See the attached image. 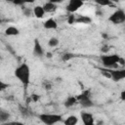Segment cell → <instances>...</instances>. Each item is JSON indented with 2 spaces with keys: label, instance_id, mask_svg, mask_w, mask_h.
<instances>
[{
  "label": "cell",
  "instance_id": "1",
  "mask_svg": "<svg viewBox=\"0 0 125 125\" xmlns=\"http://www.w3.org/2000/svg\"><path fill=\"white\" fill-rule=\"evenodd\" d=\"M16 78L26 88L30 82V68L27 63L22 62L18 65L14 71Z\"/></svg>",
  "mask_w": 125,
  "mask_h": 125
},
{
  "label": "cell",
  "instance_id": "2",
  "mask_svg": "<svg viewBox=\"0 0 125 125\" xmlns=\"http://www.w3.org/2000/svg\"><path fill=\"white\" fill-rule=\"evenodd\" d=\"M120 58L121 57L117 54H112V55L105 54V55L101 56V62L104 68L114 69V68H117Z\"/></svg>",
  "mask_w": 125,
  "mask_h": 125
},
{
  "label": "cell",
  "instance_id": "3",
  "mask_svg": "<svg viewBox=\"0 0 125 125\" xmlns=\"http://www.w3.org/2000/svg\"><path fill=\"white\" fill-rule=\"evenodd\" d=\"M101 70H103V73L105 76H107V78H110L114 82H119L125 79V68H103Z\"/></svg>",
  "mask_w": 125,
  "mask_h": 125
},
{
  "label": "cell",
  "instance_id": "4",
  "mask_svg": "<svg viewBox=\"0 0 125 125\" xmlns=\"http://www.w3.org/2000/svg\"><path fill=\"white\" fill-rule=\"evenodd\" d=\"M38 118L44 125H55L63 121L62 116L56 113H41L38 115Z\"/></svg>",
  "mask_w": 125,
  "mask_h": 125
},
{
  "label": "cell",
  "instance_id": "5",
  "mask_svg": "<svg viewBox=\"0 0 125 125\" xmlns=\"http://www.w3.org/2000/svg\"><path fill=\"white\" fill-rule=\"evenodd\" d=\"M76 98H77L78 104H79L83 108H89V107L94 106V102L92 101L91 96H90V90H85V91H83L82 93L78 94V95L76 96Z\"/></svg>",
  "mask_w": 125,
  "mask_h": 125
},
{
  "label": "cell",
  "instance_id": "6",
  "mask_svg": "<svg viewBox=\"0 0 125 125\" xmlns=\"http://www.w3.org/2000/svg\"><path fill=\"white\" fill-rule=\"evenodd\" d=\"M108 21L113 24H121L125 22V11L122 9L115 10L108 17Z\"/></svg>",
  "mask_w": 125,
  "mask_h": 125
},
{
  "label": "cell",
  "instance_id": "7",
  "mask_svg": "<svg viewBox=\"0 0 125 125\" xmlns=\"http://www.w3.org/2000/svg\"><path fill=\"white\" fill-rule=\"evenodd\" d=\"M83 5H84V2H83L82 0H70V1L67 3V5H66L65 10H66L68 13L73 14V13L77 12Z\"/></svg>",
  "mask_w": 125,
  "mask_h": 125
},
{
  "label": "cell",
  "instance_id": "8",
  "mask_svg": "<svg viewBox=\"0 0 125 125\" xmlns=\"http://www.w3.org/2000/svg\"><path fill=\"white\" fill-rule=\"evenodd\" d=\"M80 118L83 125H95V118L91 112L88 111H81Z\"/></svg>",
  "mask_w": 125,
  "mask_h": 125
},
{
  "label": "cell",
  "instance_id": "9",
  "mask_svg": "<svg viewBox=\"0 0 125 125\" xmlns=\"http://www.w3.org/2000/svg\"><path fill=\"white\" fill-rule=\"evenodd\" d=\"M32 54L34 57H42L44 55V50L43 47L41 45V43L39 42V39L35 38L34 39V44H33V51Z\"/></svg>",
  "mask_w": 125,
  "mask_h": 125
},
{
  "label": "cell",
  "instance_id": "10",
  "mask_svg": "<svg viewBox=\"0 0 125 125\" xmlns=\"http://www.w3.org/2000/svg\"><path fill=\"white\" fill-rule=\"evenodd\" d=\"M43 26L45 29H57L58 28V22L55 19L49 18L43 22Z\"/></svg>",
  "mask_w": 125,
  "mask_h": 125
},
{
  "label": "cell",
  "instance_id": "11",
  "mask_svg": "<svg viewBox=\"0 0 125 125\" xmlns=\"http://www.w3.org/2000/svg\"><path fill=\"white\" fill-rule=\"evenodd\" d=\"M43 8H44V10H45L46 13H53V12H55V11L57 10L58 6H57V4H56L55 2H53V1H48V2H46V3L43 5Z\"/></svg>",
  "mask_w": 125,
  "mask_h": 125
},
{
  "label": "cell",
  "instance_id": "12",
  "mask_svg": "<svg viewBox=\"0 0 125 125\" xmlns=\"http://www.w3.org/2000/svg\"><path fill=\"white\" fill-rule=\"evenodd\" d=\"M46 12L43 8V6H40V5H37L33 8V15L37 18V19H42L44 16H45Z\"/></svg>",
  "mask_w": 125,
  "mask_h": 125
},
{
  "label": "cell",
  "instance_id": "13",
  "mask_svg": "<svg viewBox=\"0 0 125 125\" xmlns=\"http://www.w3.org/2000/svg\"><path fill=\"white\" fill-rule=\"evenodd\" d=\"M78 103V101H77V98H76V96H69V97H67L66 99H65V101L63 102V105L65 106V107H67V108H69V107H72L74 104H76Z\"/></svg>",
  "mask_w": 125,
  "mask_h": 125
},
{
  "label": "cell",
  "instance_id": "14",
  "mask_svg": "<svg viewBox=\"0 0 125 125\" xmlns=\"http://www.w3.org/2000/svg\"><path fill=\"white\" fill-rule=\"evenodd\" d=\"M92 22V19L90 17L87 16H83V15H79V16H75V23H85V24H89Z\"/></svg>",
  "mask_w": 125,
  "mask_h": 125
},
{
  "label": "cell",
  "instance_id": "15",
  "mask_svg": "<svg viewBox=\"0 0 125 125\" xmlns=\"http://www.w3.org/2000/svg\"><path fill=\"white\" fill-rule=\"evenodd\" d=\"M5 34L7 36H17L20 34V29L16 26H8L6 29H5Z\"/></svg>",
  "mask_w": 125,
  "mask_h": 125
},
{
  "label": "cell",
  "instance_id": "16",
  "mask_svg": "<svg viewBox=\"0 0 125 125\" xmlns=\"http://www.w3.org/2000/svg\"><path fill=\"white\" fill-rule=\"evenodd\" d=\"M63 125H76L78 123V117L76 115H69L62 121Z\"/></svg>",
  "mask_w": 125,
  "mask_h": 125
},
{
  "label": "cell",
  "instance_id": "17",
  "mask_svg": "<svg viewBox=\"0 0 125 125\" xmlns=\"http://www.w3.org/2000/svg\"><path fill=\"white\" fill-rule=\"evenodd\" d=\"M10 113L8 112V111H5V110H1L0 111V121H1V123H6L8 120H9V118H10Z\"/></svg>",
  "mask_w": 125,
  "mask_h": 125
},
{
  "label": "cell",
  "instance_id": "18",
  "mask_svg": "<svg viewBox=\"0 0 125 125\" xmlns=\"http://www.w3.org/2000/svg\"><path fill=\"white\" fill-rule=\"evenodd\" d=\"M60 41L57 37H51L49 40H48V46L49 47H57L59 45Z\"/></svg>",
  "mask_w": 125,
  "mask_h": 125
},
{
  "label": "cell",
  "instance_id": "19",
  "mask_svg": "<svg viewBox=\"0 0 125 125\" xmlns=\"http://www.w3.org/2000/svg\"><path fill=\"white\" fill-rule=\"evenodd\" d=\"M74 57H75L74 54H71V53H64V54H62V60L63 62H68V61H70L71 59H73Z\"/></svg>",
  "mask_w": 125,
  "mask_h": 125
},
{
  "label": "cell",
  "instance_id": "20",
  "mask_svg": "<svg viewBox=\"0 0 125 125\" xmlns=\"http://www.w3.org/2000/svg\"><path fill=\"white\" fill-rule=\"evenodd\" d=\"M22 13H23L24 16H26V17H30V16L33 14V10H31V9H29V8H25V7H23V8H22Z\"/></svg>",
  "mask_w": 125,
  "mask_h": 125
},
{
  "label": "cell",
  "instance_id": "21",
  "mask_svg": "<svg viewBox=\"0 0 125 125\" xmlns=\"http://www.w3.org/2000/svg\"><path fill=\"white\" fill-rule=\"evenodd\" d=\"M96 3L97 4H99V5H101V6H109L110 4H111V2L110 1H100V0H97L96 1Z\"/></svg>",
  "mask_w": 125,
  "mask_h": 125
},
{
  "label": "cell",
  "instance_id": "22",
  "mask_svg": "<svg viewBox=\"0 0 125 125\" xmlns=\"http://www.w3.org/2000/svg\"><path fill=\"white\" fill-rule=\"evenodd\" d=\"M67 22H68L69 24L75 23V16H73V15L68 16V18H67Z\"/></svg>",
  "mask_w": 125,
  "mask_h": 125
},
{
  "label": "cell",
  "instance_id": "23",
  "mask_svg": "<svg viewBox=\"0 0 125 125\" xmlns=\"http://www.w3.org/2000/svg\"><path fill=\"white\" fill-rule=\"evenodd\" d=\"M9 87V84L8 83H4L3 81H1L0 82V89H1V91H4L6 88H8Z\"/></svg>",
  "mask_w": 125,
  "mask_h": 125
},
{
  "label": "cell",
  "instance_id": "24",
  "mask_svg": "<svg viewBox=\"0 0 125 125\" xmlns=\"http://www.w3.org/2000/svg\"><path fill=\"white\" fill-rule=\"evenodd\" d=\"M30 99H31V101H32V102H37V101L39 100V96H37V95L33 94V95H31Z\"/></svg>",
  "mask_w": 125,
  "mask_h": 125
},
{
  "label": "cell",
  "instance_id": "25",
  "mask_svg": "<svg viewBox=\"0 0 125 125\" xmlns=\"http://www.w3.org/2000/svg\"><path fill=\"white\" fill-rule=\"evenodd\" d=\"M120 100L123 101V102H125V89L122 90L121 93H120Z\"/></svg>",
  "mask_w": 125,
  "mask_h": 125
},
{
  "label": "cell",
  "instance_id": "26",
  "mask_svg": "<svg viewBox=\"0 0 125 125\" xmlns=\"http://www.w3.org/2000/svg\"><path fill=\"white\" fill-rule=\"evenodd\" d=\"M108 50H109V47H107V46H104V47H102V49H101V51H102L103 53H107Z\"/></svg>",
  "mask_w": 125,
  "mask_h": 125
},
{
  "label": "cell",
  "instance_id": "27",
  "mask_svg": "<svg viewBox=\"0 0 125 125\" xmlns=\"http://www.w3.org/2000/svg\"><path fill=\"white\" fill-rule=\"evenodd\" d=\"M11 125H25V124L22 122H20V121H14L11 123Z\"/></svg>",
  "mask_w": 125,
  "mask_h": 125
},
{
  "label": "cell",
  "instance_id": "28",
  "mask_svg": "<svg viewBox=\"0 0 125 125\" xmlns=\"http://www.w3.org/2000/svg\"><path fill=\"white\" fill-rule=\"evenodd\" d=\"M44 88H45L46 90H50V89L52 88V85H51L50 83H46V84H44Z\"/></svg>",
  "mask_w": 125,
  "mask_h": 125
},
{
  "label": "cell",
  "instance_id": "29",
  "mask_svg": "<svg viewBox=\"0 0 125 125\" xmlns=\"http://www.w3.org/2000/svg\"><path fill=\"white\" fill-rule=\"evenodd\" d=\"M118 64H121V65H125V60L123 58H120L119 60V63Z\"/></svg>",
  "mask_w": 125,
  "mask_h": 125
},
{
  "label": "cell",
  "instance_id": "30",
  "mask_svg": "<svg viewBox=\"0 0 125 125\" xmlns=\"http://www.w3.org/2000/svg\"><path fill=\"white\" fill-rule=\"evenodd\" d=\"M46 57H47V58H49V59H51V58L53 57V55H52V53H51V52H47V53H46Z\"/></svg>",
  "mask_w": 125,
  "mask_h": 125
}]
</instances>
